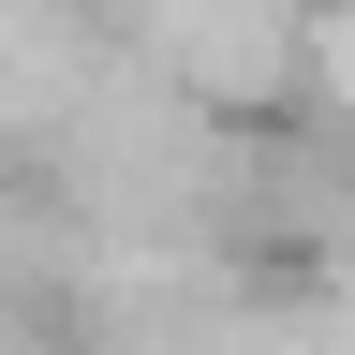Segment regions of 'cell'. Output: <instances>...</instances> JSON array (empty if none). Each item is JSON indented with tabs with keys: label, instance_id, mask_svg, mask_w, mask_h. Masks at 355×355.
I'll list each match as a JSON object with an SVG mask.
<instances>
[{
	"label": "cell",
	"instance_id": "cell-1",
	"mask_svg": "<svg viewBox=\"0 0 355 355\" xmlns=\"http://www.w3.org/2000/svg\"><path fill=\"white\" fill-rule=\"evenodd\" d=\"M163 60H178V89L266 104L296 74V0H163Z\"/></svg>",
	"mask_w": 355,
	"mask_h": 355
}]
</instances>
